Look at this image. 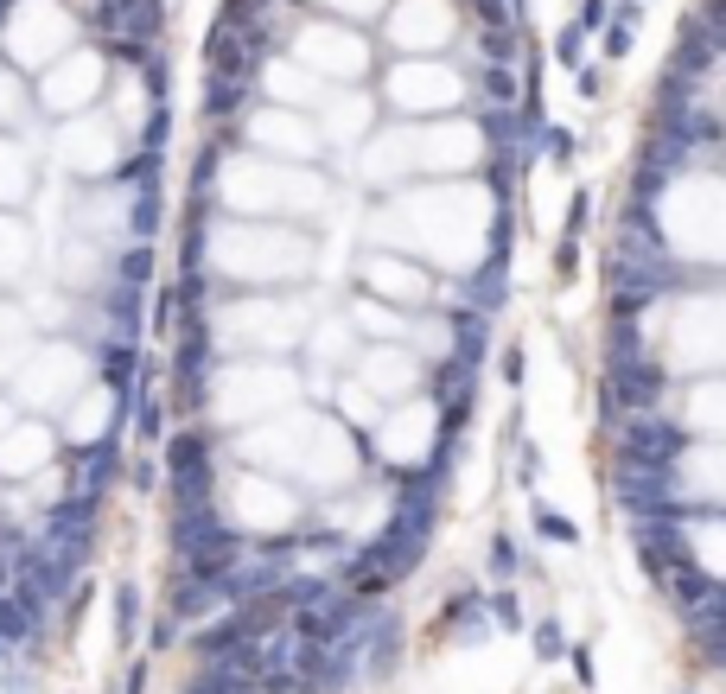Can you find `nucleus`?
<instances>
[{
	"label": "nucleus",
	"instance_id": "obj_5",
	"mask_svg": "<svg viewBox=\"0 0 726 694\" xmlns=\"http://www.w3.org/2000/svg\"><path fill=\"white\" fill-rule=\"evenodd\" d=\"M90 363H96V383L109 389V395H121V402H134V389H141V376H147V351L134 338H109V344H96L90 351Z\"/></svg>",
	"mask_w": 726,
	"mask_h": 694
},
{
	"label": "nucleus",
	"instance_id": "obj_9",
	"mask_svg": "<svg viewBox=\"0 0 726 694\" xmlns=\"http://www.w3.org/2000/svg\"><path fill=\"white\" fill-rule=\"evenodd\" d=\"M134 77H141L147 109H153V102H172V58H166V45H153L147 58H141V71H134Z\"/></svg>",
	"mask_w": 726,
	"mask_h": 694
},
{
	"label": "nucleus",
	"instance_id": "obj_12",
	"mask_svg": "<svg viewBox=\"0 0 726 694\" xmlns=\"http://www.w3.org/2000/svg\"><path fill=\"white\" fill-rule=\"evenodd\" d=\"M13 421H20V402H13V395H0V433H7Z\"/></svg>",
	"mask_w": 726,
	"mask_h": 694
},
{
	"label": "nucleus",
	"instance_id": "obj_3",
	"mask_svg": "<svg viewBox=\"0 0 726 694\" xmlns=\"http://www.w3.org/2000/svg\"><path fill=\"white\" fill-rule=\"evenodd\" d=\"M64 491L71 497H96L109 503L121 484H128V440H90V446H64Z\"/></svg>",
	"mask_w": 726,
	"mask_h": 694
},
{
	"label": "nucleus",
	"instance_id": "obj_10",
	"mask_svg": "<svg viewBox=\"0 0 726 694\" xmlns=\"http://www.w3.org/2000/svg\"><path fill=\"white\" fill-rule=\"evenodd\" d=\"M128 491L134 497H166V465H160V453H128Z\"/></svg>",
	"mask_w": 726,
	"mask_h": 694
},
{
	"label": "nucleus",
	"instance_id": "obj_7",
	"mask_svg": "<svg viewBox=\"0 0 726 694\" xmlns=\"http://www.w3.org/2000/svg\"><path fill=\"white\" fill-rule=\"evenodd\" d=\"M141 612H147L141 580H115V644H121V650L141 644Z\"/></svg>",
	"mask_w": 726,
	"mask_h": 694
},
{
	"label": "nucleus",
	"instance_id": "obj_11",
	"mask_svg": "<svg viewBox=\"0 0 726 694\" xmlns=\"http://www.w3.org/2000/svg\"><path fill=\"white\" fill-rule=\"evenodd\" d=\"M121 694H147V656H134L128 675H121Z\"/></svg>",
	"mask_w": 726,
	"mask_h": 694
},
{
	"label": "nucleus",
	"instance_id": "obj_4",
	"mask_svg": "<svg viewBox=\"0 0 726 694\" xmlns=\"http://www.w3.org/2000/svg\"><path fill=\"white\" fill-rule=\"evenodd\" d=\"M64 433L45 414H20L7 433H0V484H32L45 465H58Z\"/></svg>",
	"mask_w": 726,
	"mask_h": 694
},
{
	"label": "nucleus",
	"instance_id": "obj_2",
	"mask_svg": "<svg viewBox=\"0 0 726 694\" xmlns=\"http://www.w3.org/2000/svg\"><path fill=\"white\" fill-rule=\"evenodd\" d=\"M90 383H96V363H90L83 344H71V338L26 344V351H20V376H13V402H20V414H45V421H58V414L71 408Z\"/></svg>",
	"mask_w": 726,
	"mask_h": 694
},
{
	"label": "nucleus",
	"instance_id": "obj_13",
	"mask_svg": "<svg viewBox=\"0 0 726 694\" xmlns=\"http://www.w3.org/2000/svg\"><path fill=\"white\" fill-rule=\"evenodd\" d=\"M13 7H20V0H0V26H7V20H13Z\"/></svg>",
	"mask_w": 726,
	"mask_h": 694
},
{
	"label": "nucleus",
	"instance_id": "obj_6",
	"mask_svg": "<svg viewBox=\"0 0 726 694\" xmlns=\"http://www.w3.org/2000/svg\"><path fill=\"white\" fill-rule=\"evenodd\" d=\"M109 281H121V287H141V293H153V281H160V242H141V236L115 242V262H109Z\"/></svg>",
	"mask_w": 726,
	"mask_h": 694
},
{
	"label": "nucleus",
	"instance_id": "obj_1",
	"mask_svg": "<svg viewBox=\"0 0 726 694\" xmlns=\"http://www.w3.org/2000/svg\"><path fill=\"white\" fill-rule=\"evenodd\" d=\"M593 414L637 574L726 675V0L676 20L605 217Z\"/></svg>",
	"mask_w": 726,
	"mask_h": 694
},
{
	"label": "nucleus",
	"instance_id": "obj_8",
	"mask_svg": "<svg viewBox=\"0 0 726 694\" xmlns=\"http://www.w3.org/2000/svg\"><path fill=\"white\" fill-rule=\"evenodd\" d=\"M134 147L141 153H172V102H153V109L141 115V128H134Z\"/></svg>",
	"mask_w": 726,
	"mask_h": 694
}]
</instances>
